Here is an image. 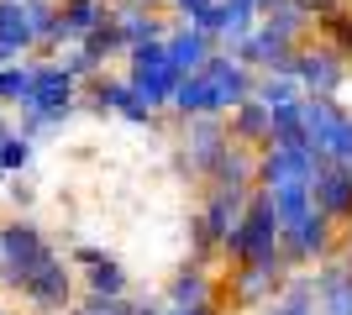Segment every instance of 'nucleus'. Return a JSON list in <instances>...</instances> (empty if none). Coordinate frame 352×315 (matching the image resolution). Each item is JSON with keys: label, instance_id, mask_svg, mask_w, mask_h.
<instances>
[{"label": "nucleus", "instance_id": "obj_7", "mask_svg": "<svg viewBox=\"0 0 352 315\" xmlns=\"http://www.w3.org/2000/svg\"><path fill=\"white\" fill-rule=\"evenodd\" d=\"M342 126H347V105L342 100H305V142L321 163H331Z\"/></svg>", "mask_w": 352, "mask_h": 315}, {"label": "nucleus", "instance_id": "obj_5", "mask_svg": "<svg viewBox=\"0 0 352 315\" xmlns=\"http://www.w3.org/2000/svg\"><path fill=\"white\" fill-rule=\"evenodd\" d=\"M310 200L326 221L337 226H352V168H337V163H321L316 179H310Z\"/></svg>", "mask_w": 352, "mask_h": 315}, {"label": "nucleus", "instance_id": "obj_19", "mask_svg": "<svg viewBox=\"0 0 352 315\" xmlns=\"http://www.w3.org/2000/svg\"><path fill=\"white\" fill-rule=\"evenodd\" d=\"M32 200H37V195H32V184L27 179H11V205H32Z\"/></svg>", "mask_w": 352, "mask_h": 315}, {"label": "nucleus", "instance_id": "obj_13", "mask_svg": "<svg viewBox=\"0 0 352 315\" xmlns=\"http://www.w3.org/2000/svg\"><path fill=\"white\" fill-rule=\"evenodd\" d=\"M252 100L268 105V110H284V105H300V100H305V90H300V79H294V74H258Z\"/></svg>", "mask_w": 352, "mask_h": 315}, {"label": "nucleus", "instance_id": "obj_14", "mask_svg": "<svg viewBox=\"0 0 352 315\" xmlns=\"http://www.w3.org/2000/svg\"><path fill=\"white\" fill-rule=\"evenodd\" d=\"M85 289L95 300H126V268H121L116 257H100V263H89Z\"/></svg>", "mask_w": 352, "mask_h": 315}, {"label": "nucleus", "instance_id": "obj_20", "mask_svg": "<svg viewBox=\"0 0 352 315\" xmlns=\"http://www.w3.org/2000/svg\"><path fill=\"white\" fill-rule=\"evenodd\" d=\"M16 53H21V43H6V37H0V63H6V58H16Z\"/></svg>", "mask_w": 352, "mask_h": 315}, {"label": "nucleus", "instance_id": "obj_2", "mask_svg": "<svg viewBox=\"0 0 352 315\" xmlns=\"http://www.w3.org/2000/svg\"><path fill=\"white\" fill-rule=\"evenodd\" d=\"M132 90L142 95L153 110H168V100H174V90H179V69L168 63V47L163 43H147V47H132Z\"/></svg>", "mask_w": 352, "mask_h": 315}, {"label": "nucleus", "instance_id": "obj_4", "mask_svg": "<svg viewBox=\"0 0 352 315\" xmlns=\"http://www.w3.org/2000/svg\"><path fill=\"white\" fill-rule=\"evenodd\" d=\"M321 158L310 148H274L268 142L258 152V189H289V184H310L316 179Z\"/></svg>", "mask_w": 352, "mask_h": 315}, {"label": "nucleus", "instance_id": "obj_6", "mask_svg": "<svg viewBox=\"0 0 352 315\" xmlns=\"http://www.w3.org/2000/svg\"><path fill=\"white\" fill-rule=\"evenodd\" d=\"M206 79H210V90H216L221 116H226V110H236L242 100H252V90H258V74H252L248 63L226 58V53H216V58L206 63Z\"/></svg>", "mask_w": 352, "mask_h": 315}, {"label": "nucleus", "instance_id": "obj_22", "mask_svg": "<svg viewBox=\"0 0 352 315\" xmlns=\"http://www.w3.org/2000/svg\"><path fill=\"white\" fill-rule=\"evenodd\" d=\"M347 116H352V90H347Z\"/></svg>", "mask_w": 352, "mask_h": 315}, {"label": "nucleus", "instance_id": "obj_1", "mask_svg": "<svg viewBox=\"0 0 352 315\" xmlns=\"http://www.w3.org/2000/svg\"><path fill=\"white\" fill-rule=\"evenodd\" d=\"M347 74H352V63L342 58L337 47H326L321 37L300 43V53H294V79H300L305 100H342L352 90Z\"/></svg>", "mask_w": 352, "mask_h": 315}, {"label": "nucleus", "instance_id": "obj_9", "mask_svg": "<svg viewBox=\"0 0 352 315\" xmlns=\"http://www.w3.org/2000/svg\"><path fill=\"white\" fill-rule=\"evenodd\" d=\"M226 137L248 152H263L268 142H274V110L258 105V100H242L232 116H226Z\"/></svg>", "mask_w": 352, "mask_h": 315}, {"label": "nucleus", "instance_id": "obj_8", "mask_svg": "<svg viewBox=\"0 0 352 315\" xmlns=\"http://www.w3.org/2000/svg\"><path fill=\"white\" fill-rule=\"evenodd\" d=\"M163 305H179V310H195V305H216V273L206 263H179L174 279L163 284Z\"/></svg>", "mask_w": 352, "mask_h": 315}, {"label": "nucleus", "instance_id": "obj_11", "mask_svg": "<svg viewBox=\"0 0 352 315\" xmlns=\"http://www.w3.org/2000/svg\"><path fill=\"white\" fill-rule=\"evenodd\" d=\"M163 47H168V63H174L184 79H190V74H206V63L221 53L210 37H200V32H190V27H184V32H168V43H163Z\"/></svg>", "mask_w": 352, "mask_h": 315}, {"label": "nucleus", "instance_id": "obj_15", "mask_svg": "<svg viewBox=\"0 0 352 315\" xmlns=\"http://www.w3.org/2000/svg\"><path fill=\"white\" fill-rule=\"evenodd\" d=\"M274 195V215H279L284 231H294V226L305 221L310 210H316V200H310V184H289V189H268Z\"/></svg>", "mask_w": 352, "mask_h": 315}, {"label": "nucleus", "instance_id": "obj_21", "mask_svg": "<svg viewBox=\"0 0 352 315\" xmlns=\"http://www.w3.org/2000/svg\"><path fill=\"white\" fill-rule=\"evenodd\" d=\"M132 5H142V11H147V5H163V0H132Z\"/></svg>", "mask_w": 352, "mask_h": 315}, {"label": "nucleus", "instance_id": "obj_3", "mask_svg": "<svg viewBox=\"0 0 352 315\" xmlns=\"http://www.w3.org/2000/svg\"><path fill=\"white\" fill-rule=\"evenodd\" d=\"M232 148V137H226V116H195L184 121V158H190V179L206 184L210 168L221 163V152Z\"/></svg>", "mask_w": 352, "mask_h": 315}, {"label": "nucleus", "instance_id": "obj_18", "mask_svg": "<svg viewBox=\"0 0 352 315\" xmlns=\"http://www.w3.org/2000/svg\"><path fill=\"white\" fill-rule=\"evenodd\" d=\"M168 5H174V11L184 16V21H195V16L206 11V5H216V0H168Z\"/></svg>", "mask_w": 352, "mask_h": 315}, {"label": "nucleus", "instance_id": "obj_10", "mask_svg": "<svg viewBox=\"0 0 352 315\" xmlns=\"http://www.w3.org/2000/svg\"><path fill=\"white\" fill-rule=\"evenodd\" d=\"M21 294H27L32 305H37V310H69V300H74V279H69V268H63L58 257H53V263H47L43 273H37V279H32L27 289H21Z\"/></svg>", "mask_w": 352, "mask_h": 315}, {"label": "nucleus", "instance_id": "obj_16", "mask_svg": "<svg viewBox=\"0 0 352 315\" xmlns=\"http://www.w3.org/2000/svg\"><path fill=\"white\" fill-rule=\"evenodd\" d=\"M316 37H321L326 47H337L342 58L352 63V0L342 5V11H331V16H321V21H316Z\"/></svg>", "mask_w": 352, "mask_h": 315}, {"label": "nucleus", "instance_id": "obj_12", "mask_svg": "<svg viewBox=\"0 0 352 315\" xmlns=\"http://www.w3.org/2000/svg\"><path fill=\"white\" fill-rule=\"evenodd\" d=\"M168 110H174L179 121H195V116H221L216 90H210V79H206V74L179 79V90H174V100H168Z\"/></svg>", "mask_w": 352, "mask_h": 315}, {"label": "nucleus", "instance_id": "obj_17", "mask_svg": "<svg viewBox=\"0 0 352 315\" xmlns=\"http://www.w3.org/2000/svg\"><path fill=\"white\" fill-rule=\"evenodd\" d=\"M27 163H32V142H27V137L0 142V168H11V174H16V168H27Z\"/></svg>", "mask_w": 352, "mask_h": 315}, {"label": "nucleus", "instance_id": "obj_23", "mask_svg": "<svg viewBox=\"0 0 352 315\" xmlns=\"http://www.w3.org/2000/svg\"><path fill=\"white\" fill-rule=\"evenodd\" d=\"M0 315H6V310H0Z\"/></svg>", "mask_w": 352, "mask_h": 315}]
</instances>
